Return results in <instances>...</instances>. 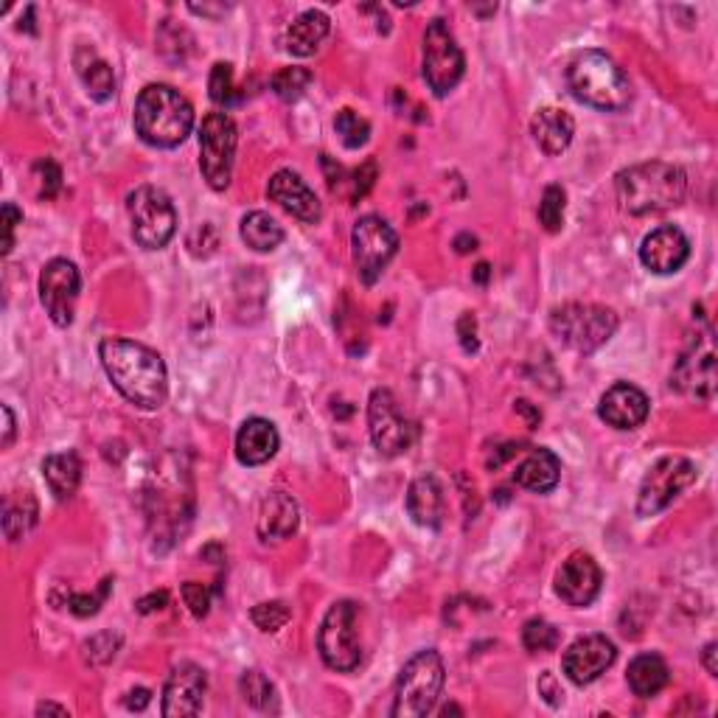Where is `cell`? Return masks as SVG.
Wrapping results in <instances>:
<instances>
[{
    "label": "cell",
    "instance_id": "cell-22",
    "mask_svg": "<svg viewBox=\"0 0 718 718\" xmlns=\"http://www.w3.org/2000/svg\"><path fill=\"white\" fill-rule=\"evenodd\" d=\"M300 525V509L295 497L286 495V491H270V495L261 500V509H258L256 530L261 536V542H284L290 539Z\"/></svg>",
    "mask_w": 718,
    "mask_h": 718
},
{
    "label": "cell",
    "instance_id": "cell-50",
    "mask_svg": "<svg viewBox=\"0 0 718 718\" xmlns=\"http://www.w3.org/2000/svg\"><path fill=\"white\" fill-rule=\"evenodd\" d=\"M150 702H152V693L146 691V688H136V691L127 693V702H124V705H127L129 710H143Z\"/></svg>",
    "mask_w": 718,
    "mask_h": 718
},
{
    "label": "cell",
    "instance_id": "cell-38",
    "mask_svg": "<svg viewBox=\"0 0 718 718\" xmlns=\"http://www.w3.org/2000/svg\"><path fill=\"white\" fill-rule=\"evenodd\" d=\"M290 617H292V612L284 601H265V603H258V606H253V612H251V620L256 624V629H261V631L284 629V626L290 624Z\"/></svg>",
    "mask_w": 718,
    "mask_h": 718
},
{
    "label": "cell",
    "instance_id": "cell-51",
    "mask_svg": "<svg viewBox=\"0 0 718 718\" xmlns=\"http://www.w3.org/2000/svg\"><path fill=\"white\" fill-rule=\"evenodd\" d=\"M716 643H707L705 645V651H702V663H705V668H707V674H710V677H718V663H716Z\"/></svg>",
    "mask_w": 718,
    "mask_h": 718
},
{
    "label": "cell",
    "instance_id": "cell-42",
    "mask_svg": "<svg viewBox=\"0 0 718 718\" xmlns=\"http://www.w3.org/2000/svg\"><path fill=\"white\" fill-rule=\"evenodd\" d=\"M110 587H113V581L110 578H104L102 587H99V592H93V595H70L68 598V610L74 612V615L79 617H90L99 612V606L104 603V598H107Z\"/></svg>",
    "mask_w": 718,
    "mask_h": 718
},
{
    "label": "cell",
    "instance_id": "cell-35",
    "mask_svg": "<svg viewBox=\"0 0 718 718\" xmlns=\"http://www.w3.org/2000/svg\"><path fill=\"white\" fill-rule=\"evenodd\" d=\"M559 643H562V634H559V629L553 624H548V620H542V617H534V620H528L525 624V629H522V645L528 651H534V654H539V651H556Z\"/></svg>",
    "mask_w": 718,
    "mask_h": 718
},
{
    "label": "cell",
    "instance_id": "cell-18",
    "mask_svg": "<svg viewBox=\"0 0 718 718\" xmlns=\"http://www.w3.org/2000/svg\"><path fill=\"white\" fill-rule=\"evenodd\" d=\"M601 567L584 550L569 553L556 573V595L569 606H590L601 592Z\"/></svg>",
    "mask_w": 718,
    "mask_h": 718
},
{
    "label": "cell",
    "instance_id": "cell-55",
    "mask_svg": "<svg viewBox=\"0 0 718 718\" xmlns=\"http://www.w3.org/2000/svg\"><path fill=\"white\" fill-rule=\"evenodd\" d=\"M516 410H520V413H525L530 419V424H539V419H542V415L536 413V410H530V405L525 399H520L516 401Z\"/></svg>",
    "mask_w": 718,
    "mask_h": 718
},
{
    "label": "cell",
    "instance_id": "cell-12",
    "mask_svg": "<svg viewBox=\"0 0 718 718\" xmlns=\"http://www.w3.org/2000/svg\"><path fill=\"white\" fill-rule=\"evenodd\" d=\"M351 247L359 279L366 281V284H373L382 275V270L390 265L396 251H399V236H396V231L385 219L376 217V214H368V217H362L354 225Z\"/></svg>",
    "mask_w": 718,
    "mask_h": 718
},
{
    "label": "cell",
    "instance_id": "cell-31",
    "mask_svg": "<svg viewBox=\"0 0 718 718\" xmlns=\"http://www.w3.org/2000/svg\"><path fill=\"white\" fill-rule=\"evenodd\" d=\"M626 679H629V688L634 691V696L651 698L668 684V665H665L659 654H640V657L631 659Z\"/></svg>",
    "mask_w": 718,
    "mask_h": 718
},
{
    "label": "cell",
    "instance_id": "cell-19",
    "mask_svg": "<svg viewBox=\"0 0 718 718\" xmlns=\"http://www.w3.org/2000/svg\"><path fill=\"white\" fill-rule=\"evenodd\" d=\"M688 256H691V242L674 225H663L657 231H651L640 244V261L645 270L657 272V275H671V272L682 270Z\"/></svg>",
    "mask_w": 718,
    "mask_h": 718
},
{
    "label": "cell",
    "instance_id": "cell-13",
    "mask_svg": "<svg viewBox=\"0 0 718 718\" xmlns=\"http://www.w3.org/2000/svg\"><path fill=\"white\" fill-rule=\"evenodd\" d=\"M693 480H696V466L688 458H679V454L663 458L643 477L638 495V514L654 516L665 511Z\"/></svg>",
    "mask_w": 718,
    "mask_h": 718
},
{
    "label": "cell",
    "instance_id": "cell-29",
    "mask_svg": "<svg viewBox=\"0 0 718 718\" xmlns=\"http://www.w3.org/2000/svg\"><path fill=\"white\" fill-rule=\"evenodd\" d=\"M37 516H40V505H37L35 495L31 491H14L3 502V536L9 542H21L35 530Z\"/></svg>",
    "mask_w": 718,
    "mask_h": 718
},
{
    "label": "cell",
    "instance_id": "cell-53",
    "mask_svg": "<svg viewBox=\"0 0 718 718\" xmlns=\"http://www.w3.org/2000/svg\"><path fill=\"white\" fill-rule=\"evenodd\" d=\"M37 716H68V707L54 705V702H42V705H37Z\"/></svg>",
    "mask_w": 718,
    "mask_h": 718
},
{
    "label": "cell",
    "instance_id": "cell-24",
    "mask_svg": "<svg viewBox=\"0 0 718 718\" xmlns=\"http://www.w3.org/2000/svg\"><path fill=\"white\" fill-rule=\"evenodd\" d=\"M530 136H534V141L539 143V150H542L544 155H562L569 143H573L576 124H573V118H569L564 110L542 107L530 118Z\"/></svg>",
    "mask_w": 718,
    "mask_h": 718
},
{
    "label": "cell",
    "instance_id": "cell-43",
    "mask_svg": "<svg viewBox=\"0 0 718 718\" xmlns=\"http://www.w3.org/2000/svg\"><path fill=\"white\" fill-rule=\"evenodd\" d=\"M180 592H183V601L185 606L191 610V615L194 617H205L210 610V592L205 584H197V581H185L183 587H180Z\"/></svg>",
    "mask_w": 718,
    "mask_h": 718
},
{
    "label": "cell",
    "instance_id": "cell-56",
    "mask_svg": "<svg viewBox=\"0 0 718 718\" xmlns=\"http://www.w3.org/2000/svg\"><path fill=\"white\" fill-rule=\"evenodd\" d=\"M475 281H477V284H486V281H488V265H477L475 267Z\"/></svg>",
    "mask_w": 718,
    "mask_h": 718
},
{
    "label": "cell",
    "instance_id": "cell-47",
    "mask_svg": "<svg viewBox=\"0 0 718 718\" xmlns=\"http://www.w3.org/2000/svg\"><path fill=\"white\" fill-rule=\"evenodd\" d=\"M458 334H461V346L466 354L477 351V320L472 312H463V318L458 320Z\"/></svg>",
    "mask_w": 718,
    "mask_h": 718
},
{
    "label": "cell",
    "instance_id": "cell-21",
    "mask_svg": "<svg viewBox=\"0 0 718 718\" xmlns=\"http://www.w3.org/2000/svg\"><path fill=\"white\" fill-rule=\"evenodd\" d=\"M267 197L306 225L320 222V217H323V208H320V200L315 197V191L306 185L304 177L290 169H281L272 175L270 185H267Z\"/></svg>",
    "mask_w": 718,
    "mask_h": 718
},
{
    "label": "cell",
    "instance_id": "cell-45",
    "mask_svg": "<svg viewBox=\"0 0 718 718\" xmlns=\"http://www.w3.org/2000/svg\"><path fill=\"white\" fill-rule=\"evenodd\" d=\"M0 225H3V256H9L14 247V228L23 222V214L17 210V205L7 203L3 205V214H0Z\"/></svg>",
    "mask_w": 718,
    "mask_h": 718
},
{
    "label": "cell",
    "instance_id": "cell-32",
    "mask_svg": "<svg viewBox=\"0 0 718 718\" xmlns=\"http://www.w3.org/2000/svg\"><path fill=\"white\" fill-rule=\"evenodd\" d=\"M242 239L253 251L270 253L284 242V231H281V225L275 222L270 214L253 210V214H247V217L242 219Z\"/></svg>",
    "mask_w": 718,
    "mask_h": 718
},
{
    "label": "cell",
    "instance_id": "cell-28",
    "mask_svg": "<svg viewBox=\"0 0 718 718\" xmlns=\"http://www.w3.org/2000/svg\"><path fill=\"white\" fill-rule=\"evenodd\" d=\"M42 477L56 500H70L81 483V461L76 452H56L48 454L42 461Z\"/></svg>",
    "mask_w": 718,
    "mask_h": 718
},
{
    "label": "cell",
    "instance_id": "cell-5",
    "mask_svg": "<svg viewBox=\"0 0 718 718\" xmlns=\"http://www.w3.org/2000/svg\"><path fill=\"white\" fill-rule=\"evenodd\" d=\"M444 679H447V668H444V659H440L438 651H419V654L407 659V665L401 668L390 716H429V713L435 710V705H438L440 691H444Z\"/></svg>",
    "mask_w": 718,
    "mask_h": 718
},
{
    "label": "cell",
    "instance_id": "cell-3",
    "mask_svg": "<svg viewBox=\"0 0 718 718\" xmlns=\"http://www.w3.org/2000/svg\"><path fill=\"white\" fill-rule=\"evenodd\" d=\"M194 129V107L169 85L143 88L136 102V132L157 150H175Z\"/></svg>",
    "mask_w": 718,
    "mask_h": 718
},
{
    "label": "cell",
    "instance_id": "cell-46",
    "mask_svg": "<svg viewBox=\"0 0 718 718\" xmlns=\"http://www.w3.org/2000/svg\"><path fill=\"white\" fill-rule=\"evenodd\" d=\"M539 696H542L550 707H559L564 702L562 682H559L553 671H544L542 677H539Z\"/></svg>",
    "mask_w": 718,
    "mask_h": 718
},
{
    "label": "cell",
    "instance_id": "cell-36",
    "mask_svg": "<svg viewBox=\"0 0 718 718\" xmlns=\"http://www.w3.org/2000/svg\"><path fill=\"white\" fill-rule=\"evenodd\" d=\"M564 208H567V194L562 185H548L539 203V222L548 233H559L564 228Z\"/></svg>",
    "mask_w": 718,
    "mask_h": 718
},
{
    "label": "cell",
    "instance_id": "cell-48",
    "mask_svg": "<svg viewBox=\"0 0 718 718\" xmlns=\"http://www.w3.org/2000/svg\"><path fill=\"white\" fill-rule=\"evenodd\" d=\"M166 603H169V592H163L161 590V592H152V595L141 598V601H138L136 606H138V612H141V615H152V612L163 610Z\"/></svg>",
    "mask_w": 718,
    "mask_h": 718
},
{
    "label": "cell",
    "instance_id": "cell-54",
    "mask_svg": "<svg viewBox=\"0 0 718 718\" xmlns=\"http://www.w3.org/2000/svg\"><path fill=\"white\" fill-rule=\"evenodd\" d=\"M191 12L203 14V17H219V14L228 12V7H197V3H191Z\"/></svg>",
    "mask_w": 718,
    "mask_h": 718
},
{
    "label": "cell",
    "instance_id": "cell-33",
    "mask_svg": "<svg viewBox=\"0 0 718 718\" xmlns=\"http://www.w3.org/2000/svg\"><path fill=\"white\" fill-rule=\"evenodd\" d=\"M239 688H242L244 702L256 707V710H279L275 688L261 671H244L242 679H239Z\"/></svg>",
    "mask_w": 718,
    "mask_h": 718
},
{
    "label": "cell",
    "instance_id": "cell-39",
    "mask_svg": "<svg viewBox=\"0 0 718 718\" xmlns=\"http://www.w3.org/2000/svg\"><path fill=\"white\" fill-rule=\"evenodd\" d=\"M118 649H121V634H116V631H102V634H95V638H90L88 643H85V657L93 665H104L116 657Z\"/></svg>",
    "mask_w": 718,
    "mask_h": 718
},
{
    "label": "cell",
    "instance_id": "cell-14",
    "mask_svg": "<svg viewBox=\"0 0 718 718\" xmlns=\"http://www.w3.org/2000/svg\"><path fill=\"white\" fill-rule=\"evenodd\" d=\"M368 433H371L373 447L385 458L407 452L415 438L413 424L401 415L399 401L387 387H376L368 401Z\"/></svg>",
    "mask_w": 718,
    "mask_h": 718
},
{
    "label": "cell",
    "instance_id": "cell-11",
    "mask_svg": "<svg viewBox=\"0 0 718 718\" xmlns=\"http://www.w3.org/2000/svg\"><path fill=\"white\" fill-rule=\"evenodd\" d=\"M671 387L691 399L707 401L716 394V348H713L710 325H705L696 337H691L677 368L671 373Z\"/></svg>",
    "mask_w": 718,
    "mask_h": 718
},
{
    "label": "cell",
    "instance_id": "cell-52",
    "mask_svg": "<svg viewBox=\"0 0 718 718\" xmlns=\"http://www.w3.org/2000/svg\"><path fill=\"white\" fill-rule=\"evenodd\" d=\"M454 251L461 253H472V251H477V239L472 236V233H461V236L454 239Z\"/></svg>",
    "mask_w": 718,
    "mask_h": 718
},
{
    "label": "cell",
    "instance_id": "cell-37",
    "mask_svg": "<svg viewBox=\"0 0 718 718\" xmlns=\"http://www.w3.org/2000/svg\"><path fill=\"white\" fill-rule=\"evenodd\" d=\"M272 90H275V95L279 99H284V102H298L300 95L309 90V85H312V70L306 68H281L279 74L272 76Z\"/></svg>",
    "mask_w": 718,
    "mask_h": 718
},
{
    "label": "cell",
    "instance_id": "cell-10",
    "mask_svg": "<svg viewBox=\"0 0 718 718\" xmlns=\"http://www.w3.org/2000/svg\"><path fill=\"white\" fill-rule=\"evenodd\" d=\"M421 68H424V81L429 85L438 99H444L447 93H452L458 88V81L463 79V51L461 46L454 42L452 31L444 21H433L424 31V60H421Z\"/></svg>",
    "mask_w": 718,
    "mask_h": 718
},
{
    "label": "cell",
    "instance_id": "cell-26",
    "mask_svg": "<svg viewBox=\"0 0 718 718\" xmlns=\"http://www.w3.org/2000/svg\"><path fill=\"white\" fill-rule=\"evenodd\" d=\"M559 477H562V463L550 449H534L514 472L516 486L536 491V495L553 491L559 486Z\"/></svg>",
    "mask_w": 718,
    "mask_h": 718
},
{
    "label": "cell",
    "instance_id": "cell-1",
    "mask_svg": "<svg viewBox=\"0 0 718 718\" xmlns=\"http://www.w3.org/2000/svg\"><path fill=\"white\" fill-rule=\"evenodd\" d=\"M99 357L118 394L143 410H157L169 399L166 362L150 346L136 339L107 337L99 346Z\"/></svg>",
    "mask_w": 718,
    "mask_h": 718
},
{
    "label": "cell",
    "instance_id": "cell-44",
    "mask_svg": "<svg viewBox=\"0 0 718 718\" xmlns=\"http://www.w3.org/2000/svg\"><path fill=\"white\" fill-rule=\"evenodd\" d=\"M373 180H376V163L366 161L362 166H359V169L351 171V180H348V183H351L348 200H354V203H357V200L366 197L368 191H371Z\"/></svg>",
    "mask_w": 718,
    "mask_h": 718
},
{
    "label": "cell",
    "instance_id": "cell-34",
    "mask_svg": "<svg viewBox=\"0 0 718 718\" xmlns=\"http://www.w3.org/2000/svg\"><path fill=\"white\" fill-rule=\"evenodd\" d=\"M334 129H337L339 141H343L346 150H359L371 138V124L359 113H354V110H339L337 118H334Z\"/></svg>",
    "mask_w": 718,
    "mask_h": 718
},
{
    "label": "cell",
    "instance_id": "cell-8",
    "mask_svg": "<svg viewBox=\"0 0 718 718\" xmlns=\"http://www.w3.org/2000/svg\"><path fill=\"white\" fill-rule=\"evenodd\" d=\"M357 603L354 601H337L332 610L325 612L323 624L318 631V649L320 657L329 668L339 674H348L359 668L362 663V645H359L357 634Z\"/></svg>",
    "mask_w": 718,
    "mask_h": 718
},
{
    "label": "cell",
    "instance_id": "cell-27",
    "mask_svg": "<svg viewBox=\"0 0 718 718\" xmlns=\"http://www.w3.org/2000/svg\"><path fill=\"white\" fill-rule=\"evenodd\" d=\"M329 28H332L329 17L318 12V9H309V12L298 14L290 23L284 35V48L295 56H312L323 46L325 37H329Z\"/></svg>",
    "mask_w": 718,
    "mask_h": 718
},
{
    "label": "cell",
    "instance_id": "cell-30",
    "mask_svg": "<svg viewBox=\"0 0 718 718\" xmlns=\"http://www.w3.org/2000/svg\"><path fill=\"white\" fill-rule=\"evenodd\" d=\"M76 68H79L81 81H85L93 102H110L116 95V74H113L107 62L95 56L93 48H79Z\"/></svg>",
    "mask_w": 718,
    "mask_h": 718
},
{
    "label": "cell",
    "instance_id": "cell-25",
    "mask_svg": "<svg viewBox=\"0 0 718 718\" xmlns=\"http://www.w3.org/2000/svg\"><path fill=\"white\" fill-rule=\"evenodd\" d=\"M407 514L421 528H438L444 520V488L433 475L415 477L407 488Z\"/></svg>",
    "mask_w": 718,
    "mask_h": 718
},
{
    "label": "cell",
    "instance_id": "cell-7",
    "mask_svg": "<svg viewBox=\"0 0 718 718\" xmlns=\"http://www.w3.org/2000/svg\"><path fill=\"white\" fill-rule=\"evenodd\" d=\"M132 239L143 251H161L177 231V214L171 197L157 185H141L127 197Z\"/></svg>",
    "mask_w": 718,
    "mask_h": 718
},
{
    "label": "cell",
    "instance_id": "cell-4",
    "mask_svg": "<svg viewBox=\"0 0 718 718\" xmlns=\"http://www.w3.org/2000/svg\"><path fill=\"white\" fill-rule=\"evenodd\" d=\"M567 88L578 102L603 110V113H620L631 102L629 76L610 54H603L598 48L581 51L569 60Z\"/></svg>",
    "mask_w": 718,
    "mask_h": 718
},
{
    "label": "cell",
    "instance_id": "cell-23",
    "mask_svg": "<svg viewBox=\"0 0 718 718\" xmlns=\"http://www.w3.org/2000/svg\"><path fill=\"white\" fill-rule=\"evenodd\" d=\"M279 429L267 419H247L236 433V458L244 466H261L279 452Z\"/></svg>",
    "mask_w": 718,
    "mask_h": 718
},
{
    "label": "cell",
    "instance_id": "cell-40",
    "mask_svg": "<svg viewBox=\"0 0 718 718\" xmlns=\"http://www.w3.org/2000/svg\"><path fill=\"white\" fill-rule=\"evenodd\" d=\"M208 93L217 104L231 102L233 70H231V65H228V62H217V65H214V70H210V79H208Z\"/></svg>",
    "mask_w": 718,
    "mask_h": 718
},
{
    "label": "cell",
    "instance_id": "cell-57",
    "mask_svg": "<svg viewBox=\"0 0 718 718\" xmlns=\"http://www.w3.org/2000/svg\"><path fill=\"white\" fill-rule=\"evenodd\" d=\"M449 713H461V707H454V705H447V707H444V710H440V716H449Z\"/></svg>",
    "mask_w": 718,
    "mask_h": 718
},
{
    "label": "cell",
    "instance_id": "cell-6",
    "mask_svg": "<svg viewBox=\"0 0 718 718\" xmlns=\"http://www.w3.org/2000/svg\"><path fill=\"white\" fill-rule=\"evenodd\" d=\"M550 332L578 354H592L617 332V315L598 304H564L550 315Z\"/></svg>",
    "mask_w": 718,
    "mask_h": 718
},
{
    "label": "cell",
    "instance_id": "cell-15",
    "mask_svg": "<svg viewBox=\"0 0 718 718\" xmlns=\"http://www.w3.org/2000/svg\"><path fill=\"white\" fill-rule=\"evenodd\" d=\"M79 286V270H76V265H70L68 258H51V261L42 267L40 300L42 306H46L48 318L54 320L60 329L74 323Z\"/></svg>",
    "mask_w": 718,
    "mask_h": 718
},
{
    "label": "cell",
    "instance_id": "cell-2",
    "mask_svg": "<svg viewBox=\"0 0 718 718\" xmlns=\"http://www.w3.org/2000/svg\"><path fill=\"white\" fill-rule=\"evenodd\" d=\"M615 185L620 205L634 217L677 208V205L684 203V194H688L684 171L665 161L640 163V166L624 169L615 177Z\"/></svg>",
    "mask_w": 718,
    "mask_h": 718
},
{
    "label": "cell",
    "instance_id": "cell-17",
    "mask_svg": "<svg viewBox=\"0 0 718 718\" xmlns=\"http://www.w3.org/2000/svg\"><path fill=\"white\" fill-rule=\"evenodd\" d=\"M205 688H208V677L200 665L180 663L166 679L163 688V716L166 718H185L197 716L203 710Z\"/></svg>",
    "mask_w": 718,
    "mask_h": 718
},
{
    "label": "cell",
    "instance_id": "cell-41",
    "mask_svg": "<svg viewBox=\"0 0 718 718\" xmlns=\"http://www.w3.org/2000/svg\"><path fill=\"white\" fill-rule=\"evenodd\" d=\"M35 175L40 177V197L51 200L56 197V191L62 189V171L54 161H37L35 163Z\"/></svg>",
    "mask_w": 718,
    "mask_h": 718
},
{
    "label": "cell",
    "instance_id": "cell-20",
    "mask_svg": "<svg viewBox=\"0 0 718 718\" xmlns=\"http://www.w3.org/2000/svg\"><path fill=\"white\" fill-rule=\"evenodd\" d=\"M649 396L629 382H617L598 401V415L615 429H638L649 419Z\"/></svg>",
    "mask_w": 718,
    "mask_h": 718
},
{
    "label": "cell",
    "instance_id": "cell-49",
    "mask_svg": "<svg viewBox=\"0 0 718 718\" xmlns=\"http://www.w3.org/2000/svg\"><path fill=\"white\" fill-rule=\"evenodd\" d=\"M0 413H3V440H0V447L9 449L14 440V413L9 405L0 407Z\"/></svg>",
    "mask_w": 718,
    "mask_h": 718
},
{
    "label": "cell",
    "instance_id": "cell-9",
    "mask_svg": "<svg viewBox=\"0 0 718 718\" xmlns=\"http://www.w3.org/2000/svg\"><path fill=\"white\" fill-rule=\"evenodd\" d=\"M236 124L225 113H208L200 124V169L214 191L231 185L233 157H236Z\"/></svg>",
    "mask_w": 718,
    "mask_h": 718
},
{
    "label": "cell",
    "instance_id": "cell-16",
    "mask_svg": "<svg viewBox=\"0 0 718 718\" xmlns=\"http://www.w3.org/2000/svg\"><path fill=\"white\" fill-rule=\"evenodd\" d=\"M615 657L617 649L610 638L587 634V638H578L576 643L564 651L562 671L573 684H590L601 674H606V668H612Z\"/></svg>",
    "mask_w": 718,
    "mask_h": 718
}]
</instances>
